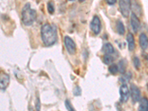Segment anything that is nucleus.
I'll return each instance as SVG.
<instances>
[{
	"instance_id": "1",
	"label": "nucleus",
	"mask_w": 148,
	"mask_h": 111,
	"mask_svg": "<svg viewBox=\"0 0 148 111\" xmlns=\"http://www.w3.org/2000/svg\"><path fill=\"white\" fill-rule=\"evenodd\" d=\"M42 42L45 46H51L56 42V30L50 24H45L41 28Z\"/></svg>"
},
{
	"instance_id": "20",
	"label": "nucleus",
	"mask_w": 148,
	"mask_h": 111,
	"mask_svg": "<svg viewBox=\"0 0 148 111\" xmlns=\"http://www.w3.org/2000/svg\"><path fill=\"white\" fill-rule=\"evenodd\" d=\"M65 106H66V108H67V110L68 111H76L75 110H74V108H73L72 104H71V102H70L69 100H66Z\"/></svg>"
},
{
	"instance_id": "3",
	"label": "nucleus",
	"mask_w": 148,
	"mask_h": 111,
	"mask_svg": "<svg viewBox=\"0 0 148 111\" xmlns=\"http://www.w3.org/2000/svg\"><path fill=\"white\" fill-rule=\"evenodd\" d=\"M119 8L124 17H127L131 10V1L130 0H119Z\"/></svg>"
},
{
	"instance_id": "2",
	"label": "nucleus",
	"mask_w": 148,
	"mask_h": 111,
	"mask_svg": "<svg viewBox=\"0 0 148 111\" xmlns=\"http://www.w3.org/2000/svg\"><path fill=\"white\" fill-rule=\"evenodd\" d=\"M36 18V12L30 8V4H26L22 8V21L25 25H31Z\"/></svg>"
},
{
	"instance_id": "13",
	"label": "nucleus",
	"mask_w": 148,
	"mask_h": 111,
	"mask_svg": "<svg viewBox=\"0 0 148 111\" xmlns=\"http://www.w3.org/2000/svg\"><path fill=\"white\" fill-rule=\"evenodd\" d=\"M102 51L105 54H112L115 52V50L113 46L110 43H106L103 46Z\"/></svg>"
},
{
	"instance_id": "10",
	"label": "nucleus",
	"mask_w": 148,
	"mask_h": 111,
	"mask_svg": "<svg viewBox=\"0 0 148 111\" xmlns=\"http://www.w3.org/2000/svg\"><path fill=\"white\" fill-rule=\"evenodd\" d=\"M138 42L141 47L143 50H146L148 47V37L145 34H141L138 38Z\"/></svg>"
},
{
	"instance_id": "8",
	"label": "nucleus",
	"mask_w": 148,
	"mask_h": 111,
	"mask_svg": "<svg viewBox=\"0 0 148 111\" xmlns=\"http://www.w3.org/2000/svg\"><path fill=\"white\" fill-rule=\"evenodd\" d=\"M130 24H131L132 29H133V32H138V30L140 28L141 24H140V21L138 19V16H136V14L133 13V12L131 14V16H130Z\"/></svg>"
},
{
	"instance_id": "18",
	"label": "nucleus",
	"mask_w": 148,
	"mask_h": 111,
	"mask_svg": "<svg viewBox=\"0 0 148 111\" xmlns=\"http://www.w3.org/2000/svg\"><path fill=\"white\" fill-rule=\"evenodd\" d=\"M47 10H48V13L50 14H53L54 13V5L53 3L52 2H49L47 4Z\"/></svg>"
},
{
	"instance_id": "24",
	"label": "nucleus",
	"mask_w": 148,
	"mask_h": 111,
	"mask_svg": "<svg viewBox=\"0 0 148 111\" xmlns=\"http://www.w3.org/2000/svg\"><path fill=\"white\" fill-rule=\"evenodd\" d=\"M69 1H73V0H69Z\"/></svg>"
},
{
	"instance_id": "23",
	"label": "nucleus",
	"mask_w": 148,
	"mask_h": 111,
	"mask_svg": "<svg viewBox=\"0 0 148 111\" xmlns=\"http://www.w3.org/2000/svg\"><path fill=\"white\" fill-rule=\"evenodd\" d=\"M79 1L80 2H84V1H85V0H79Z\"/></svg>"
},
{
	"instance_id": "16",
	"label": "nucleus",
	"mask_w": 148,
	"mask_h": 111,
	"mask_svg": "<svg viewBox=\"0 0 148 111\" xmlns=\"http://www.w3.org/2000/svg\"><path fill=\"white\" fill-rule=\"evenodd\" d=\"M109 72L110 73L113 74V75H115V74H116L117 73H118L119 71V67L118 65H116V64H111L110 66L109 67Z\"/></svg>"
},
{
	"instance_id": "9",
	"label": "nucleus",
	"mask_w": 148,
	"mask_h": 111,
	"mask_svg": "<svg viewBox=\"0 0 148 111\" xmlns=\"http://www.w3.org/2000/svg\"><path fill=\"white\" fill-rule=\"evenodd\" d=\"M10 78L7 74H2L0 76V89L5 90L8 86Z\"/></svg>"
},
{
	"instance_id": "5",
	"label": "nucleus",
	"mask_w": 148,
	"mask_h": 111,
	"mask_svg": "<svg viewBox=\"0 0 148 111\" xmlns=\"http://www.w3.org/2000/svg\"><path fill=\"white\" fill-rule=\"evenodd\" d=\"M64 45H65L67 52L69 53L70 54L73 55V54L76 53V44H75L74 41L70 36H67L64 37Z\"/></svg>"
},
{
	"instance_id": "6",
	"label": "nucleus",
	"mask_w": 148,
	"mask_h": 111,
	"mask_svg": "<svg viewBox=\"0 0 148 111\" xmlns=\"http://www.w3.org/2000/svg\"><path fill=\"white\" fill-rule=\"evenodd\" d=\"M120 101L125 103L127 101L130 96V91L126 84H122L120 88Z\"/></svg>"
},
{
	"instance_id": "11",
	"label": "nucleus",
	"mask_w": 148,
	"mask_h": 111,
	"mask_svg": "<svg viewBox=\"0 0 148 111\" xmlns=\"http://www.w3.org/2000/svg\"><path fill=\"white\" fill-rule=\"evenodd\" d=\"M127 42L129 51H133L135 49V39L134 36L131 33H129L127 36Z\"/></svg>"
},
{
	"instance_id": "15",
	"label": "nucleus",
	"mask_w": 148,
	"mask_h": 111,
	"mask_svg": "<svg viewBox=\"0 0 148 111\" xmlns=\"http://www.w3.org/2000/svg\"><path fill=\"white\" fill-rule=\"evenodd\" d=\"M114 61V57L113 56H111V54H105L103 58V62L104 64H110L113 62Z\"/></svg>"
},
{
	"instance_id": "14",
	"label": "nucleus",
	"mask_w": 148,
	"mask_h": 111,
	"mask_svg": "<svg viewBox=\"0 0 148 111\" xmlns=\"http://www.w3.org/2000/svg\"><path fill=\"white\" fill-rule=\"evenodd\" d=\"M116 30L120 35H124L125 33V28L124 24L121 21L118 20L116 22Z\"/></svg>"
},
{
	"instance_id": "4",
	"label": "nucleus",
	"mask_w": 148,
	"mask_h": 111,
	"mask_svg": "<svg viewBox=\"0 0 148 111\" xmlns=\"http://www.w3.org/2000/svg\"><path fill=\"white\" fill-rule=\"evenodd\" d=\"M90 29L92 32H93V34H96V35L99 34V33L101 32V21H100L99 18L97 16H93V18H92L90 23Z\"/></svg>"
},
{
	"instance_id": "22",
	"label": "nucleus",
	"mask_w": 148,
	"mask_h": 111,
	"mask_svg": "<svg viewBox=\"0 0 148 111\" xmlns=\"http://www.w3.org/2000/svg\"><path fill=\"white\" fill-rule=\"evenodd\" d=\"M105 2H106L108 4V5H114L115 3H116V0H105Z\"/></svg>"
},
{
	"instance_id": "19",
	"label": "nucleus",
	"mask_w": 148,
	"mask_h": 111,
	"mask_svg": "<svg viewBox=\"0 0 148 111\" xmlns=\"http://www.w3.org/2000/svg\"><path fill=\"white\" fill-rule=\"evenodd\" d=\"M133 64L134 67H136V69L138 70L140 67V60L138 57H134L133 59Z\"/></svg>"
},
{
	"instance_id": "25",
	"label": "nucleus",
	"mask_w": 148,
	"mask_h": 111,
	"mask_svg": "<svg viewBox=\"0 0 148 111\" xmlns=\"http://www.w3.org/2000/svg\"><path fill=\"white\" fill-rule=\"evenodd\" d=\"M147 60H148V56H147Z\"/></svg>"
},
{
	"instance_id": "17",
	"label": "nucleus",
	"mask_w": 148,
	"mask_h": 111,
	"mask_svg": "<svg viewBox=\"0 0 148 111\" xmlns=\"http://www.w3.org/2000/svg\"><path fill=\"white\" fill-rule=\"evenodd\" d=\"M119 67V71H120V72L121 73H124L125 72V70H126V64H125V61H120L119 62V66H118Z\"/></svg>"
},
{
	"instance_id": "12",
	"label": "nucleus",
	"mask_w": 148,
	"mask_h": 111,
	"mask_svg": "<svg viewBox=\"0 0 148 111\" xmlns=\"http://www.w3.org/2000/svg\"><path fill=\"white\" fill-rule=\"evenodd\" d=\"M138 111H148V99L147 98H142L140 100Z\"/></svg>"
},
{
	"instance_id": "7",
	"label": "nucleus",
	"mask_w": 148,
	"mask_h": 111,
	"mask_svg": "<svg viewBox=\"0 0 148 111\" xmlns=\"http://www.w3.org/2000/svg\"><path fill=\"white\" fill-rule=\"evenodd\" d=\"M130 93H131V97L134 103L139 101L141 99V92H140L139 88L135 84H131L130 86Z\"/></svg>"
},
{
	"instance_id": "21",
	"label": "nucleus",
	"mask_w": 148,
	"mask_h": 111,
	"mask_svg": "<svg viewBox=\"0 0 148 111\" xmlns=\"http://www.w3.org/2000/svg\"><path fill=\"white\" fill-rule=\"evenodd\" d=\"M74 95H76V96H79V95L81 94V89L79 88V87H76V89L74 90Z\"/></svg>"
}]
</instances>
